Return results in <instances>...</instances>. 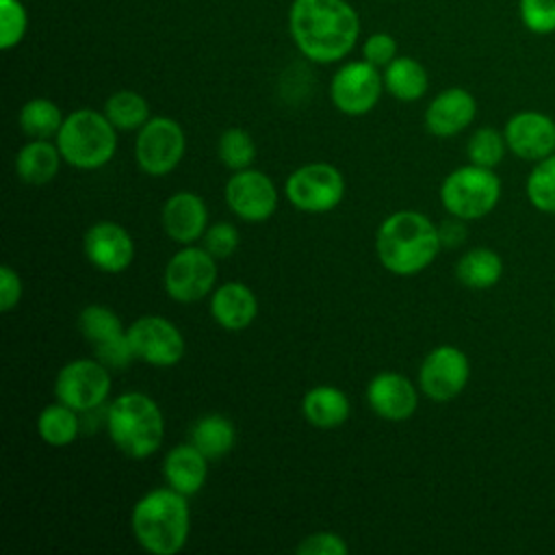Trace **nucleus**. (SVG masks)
<instances>
[{"label": "nucleus", "mask_w": 555, "mask_h": 555, "mask_svg": "<svg viewBox=\"0 0 555 555\" xmlns=\"http://www.w3.org/2000/svg\"><path fill=\"white\" fill-rule=\"evenodd\" d=\"M288 30L306 59L334 63L353 50L360 20L347 0H293Z\"/></svg>", "instance_id": "1"}, {"label": "nucleus", "mask_w": 555, "mask_h": 555, "mask_svg": "<svg viewBox=\"0 0 555 555\" xmlns=\"http://www.w3.org/2000/svg\"><path fill=\"white\" fill-rule=\"evenodd\" d=\"M442 243L438 225L418 210H397L388 215L375 232V254L382 267L408 278L427 269Z\"/></svg>", "instance_id": "2"}, {"label": "nucleus", "mask_w": 555, "mask_h": 555, "mask_svg": "<svg viewBox=\"0 0 555 555\" xmlns=\"http://www.w3.org/2000/svg\"><path fill=\"white\" fill-rule=\"evenodd\" d=\"M130 527L137 544L152 555H176L191 531L186 496L173 488H154L132 507Z\"/></svg>", "instance_id": "3"}, {"label": "nucleus", "mask_w": 555, "mask_h": 555, "mask_svg": "<svg viewBox=\"0 0 555 555\" xmlns=\"http://www.w3.org/2000/svg\"><path fill=\"white\" fill-rule=\"evenodd\" d=\"M104 423L113 444L132 460H145L160 449L165 418L145 392L130 390L115 397L104 412Z\"/></svg>", "instance_id": "4"}, {"label": "nucleus", "mask_w": 555, "mask_h": 555, "mask_svg": "<svg viewBox=\"0 0 555 555\" xmlns=\"http://www.w3.org/2000/svg\"><path fill=\"white\" fill-rule=\"evenodd\" d=\"M56 147L67 165L85 171L100 169L115 156L117 128L104 113L78 108L63 119Z\"/></svg>", "instance_id": "5"}, {"label": "nucleus", "mask_w": 555, "mask_h": 555, "mask_svg": "<svg viewBox=\"0 0 555 555\" xmlns=\"http://www.w3.org/2000/svg\"><path fill=\"white\" fill-rule=\"evenodd\" d=\"M501 197L499 176L479 165L453 169L440 184V202L451 217L473 221L494 210Z\"/></svg>", "instance_id": "6"}, {"label": "nucleus", "mask_w": 555, "mask_h": 555, "mask_svg": "<svg viewBox=\"0 0 555 555\" xmlns=\"http://www.w3.org/2000/svg\"><path fill=\"white\" fill-rule=\"evenodd\" d=\"M217 258L202 245H182L165 264V293L180 304H195L215 291Z\"/></svg>", "instance_id": "7"}, {"label": "nucleus", "mask_w": 555, "mask_h": 555, "mask_svg": "<svg viewBox=\"0 0 555 555\" xmlns=\"http://www.w3.org/2000/svg\"><path fill=\"white\" fill-rule=\"evenodd\" d=\"M284 193L301 212H330L345 197V176L330 163H308L286 178Z\"/></svg>", "instance_id": "8"}, {"label": "nucleus", "mask_w": 555, "mask_h": 555, "mask_svg": "<svg viewBox=\"0 0 555 555\" xmlns=\"http://www.w3.org/2000/svg\"><path fill=\"white\" fill-rule=\"evenodd\" d=\"M186 150L182 126L165 115L150 117L137 132L134 160L147 176H167L178 167Z\"/></svg>", "instance_id": "9"}, {"label": "nucleus", "mask_w": 555, "mask_h": 555, "mask_svg": "<svg viewBox=\"0 0 555 555\" xmlns=\"http://www.w3.org/2000/svg\"><path fill=\"white\" fill-rule=\"evenodd\" d=\"M56 401L76 412H93L102 408L111 395L108 366L98 358H76L61 366L54 379Z\"/></svg>", "instance_id": "10"}, {"label": "nucleus", "mask_w": 555, "mask_h": 555, "mask_svg": "<svg viewBox=\"0 0 555 555\" xmlns=\"http://www.w3.org/2000/svg\"><path fill=\"white\" fill-rule=\"evenodd\" d=\"M134 358L158 369L176 366L184 358V336L176 323L158 314H143L126 327Z\"/></svg>", "instance_id": "11"}, {"label": "nucleus", "mask_w": 555, "mask_h": 555, "mask_svg": "<svg viewBox=\"0 0 555 555\" xmlns=\"http://www.w3.org/2000/svg\"><path fill=\"white\" fill-rule=\"evenodd\" d=\"M468 377V356L453 345L434 347L418 366V388L427 399L436 403L455 399L466 388Z\"/></svg>", "instance_id": "12"}, {"label": "nucleus", "mask_w": 555, "mask_h": 555, "mask_svg": "<svg viewBox=\"0 0 555 555\" xmlns=\"http://www.w3.org/2000/svg\"><path fill=\"white\" fill-rule=\"evenodd\" d=\"M382 87L384 76L379 74V67L369 61H351L332 76L330 98L340 113L358 117L375 108Z\"/></svg>", "instance_id": "13"}, {"label": "nucleus", "mask_w": 555, "mask_h": 555, "mask_svg": "<svg viewBox=\"0 0 555 555\" xmlns=\"http://www.w3.org/2000/svg\"><path fill=\"white\" fill-rule=\"evenodd\" d=\"M228 208L247 223H260L278 210V189L273 180L258 169L234 171L223 191Z\"/></svg>", "instance_id": "14"}, {"label": "nucleus", "mask_w": 555, "mask_h": 555, "mask_svg": "<svg viewBox=\"0 0 555 555\" xmlns=\"http://www.w3.org/2000/svg\"><path fill=\"white\" fill-rule=\"evenodd\" d=\"M85 258L104 273H121L134 260V241L117 221L93 223L82 238Z\"/></svg>", "instance_id": "15"}, {"label": "nucleus", "mask_w": 555, "mask_h": 555, "mask_svg": "<svg viewBox=\"0 0 555 555\" xmlns=\"http://www.w3.org/2000/svg\"><path fill=\"white\" fill-rule=\"evenodd\" d=\"M369 408L384 421L401 423L414 416L418 408L416 386L401 373L382 371L371 377L364 390Z\"/></svg>", "instance_id": "16"}, {"label": "nucleus", "mask_w": 555, "mask_h": 555, "mask_svg": "<svg viewBox=\"0 0 555 555\" xmlns=\"http://www.w3.org/2000/svg\"><path fill=\"white\" fill-rule=\"evenodd\" d=\"M505 143L522 160H542L555 152V121L540 111H520L505 124Z\"/></svg>", "instance_id": "17"}, {"label": "nucleus", "mask_w": 555, "mask_h": 555, "mask_svg": "<svg viewBox=\"0 0 555 555\" xmlns=\"http://www.w3.org/2000/svg\"><path fill=\"white\" fill-rule=\"evenodd\" d=\"M160 221L165 234L171 241L180 245H193L204 236L208 228V208L197 193L178 191L165 199Z\"/></svg>", "instance_id": "18"}, {"label": "nucleus", "mask_w": 555, "mask_h": 555, "mask_svg": "<svg viewBox=\"0 0 555 555\" xmlns=\"http://www.w3.org/2000/svg\"><path fill=\"white\" fill-rule=\"evenodd\" d=\"M475 115H477V102L473 93L462 87H449L427 104L425 128L429 134L447 139L468 128Z\"/></svg>", "instance_id": "19"}, {"label": "nucleus", "mask_w": 555, "mask_h": 555, "mask_svg": "<svg viewBox=\"0 0 555 555\" xmlns=\"http://www.w3.org/2000/svg\"><path fill=\"white\" fill-rule=\"evenodd\" d=\"M210 314L228 332L249 327L258 314V297L243 282H225L210 293Z\"/></svg>", "instance_id": "20"}, {"label": "nucleus", "mask_w": 555, "mask_h": 555, "mask_svg": "<svg viewBox=\"0 0 555 555\" xmlns=\"http://www.w3.org/2000/svg\"><path fill=\"white\" fill-rule=\"evenodd\" d=\"M208 457L191 442L178 444L167 451L163 460V477L169 488L184 496L197 494L208 477Z\"/></svg>", "instance_id": "21"}, {"label": "nucleus", "mask_w": 555, "mask_h": 555, "mask_svg": "<svg viewBox=\"0 0 555 555\" xmlns=\"http://www.w3.org/2000/svg\"><path fill=\"white\" fill-rule=\"evenodd\" d=\"M351 403L336 386H312L301 399L304 418L319 429H334L349 418Z\"/></svg>", "instance_id": "22"}, {"label": "nucleus", "mask_w": 555, "mask_h": 555, "mask_svg": "<svg viewBox=\"0 0 555 555\" xmlns=\"http://www.w3.org/2000/svg\"><path fill=\"white\" fill-rule=\"evenodd\" d=\"M61 160L63 156L56 143L48 139H30L15 156V173L26 184H46L59 173Z\"/></svg>", "instance_id": "23"}, {"label": "nucleus", "mask_w": 555, "mask_h": 555, "mask_svg": "<svg viewBox=\"0 0 555 555\" xmlns=\"http://www.w3.org/2000/svg\"><path fill=\"white\" fill-rule=\"evenodd\" d=\"M189 442L195 444L208 460H221L232 451L236 442V429L228 416L210 412L191 425Z\"/></svg>", "instance_id": "24"}, {"label": "nucleus", "mask_w": 555, "mask_h": 555, "mask_svg": "<svg viewBox=\"0 0 555 555\" xmlns=\"http://www.w3.org/2000/svg\"><path fill=\"white\" fill-rule=\"evenodd\" d=\"M427 87H429L427 72L412 56H397L384 67V89L401 102L421 100Z\"/></svg>", "instance_id": "25"}, {"label": "nucleus", "mask_w": 555, "mask_h": 555, "mask_svg": "<svg viewBox=\"0 0 555 555\" xmlns=\"http://www.w3.org/2000/svg\"><path fill=\"white\" fill-rule=\"evenodd\" d=\"M455 275L468 288H490L503 275V260L494 249L473 247L457 260Z\"/></svg>", "instance_id": "26"}, {"label": "nucleus", "mask_w": 555, "mask_h": 555, "mask_svg": "<svg viewBox=\"0 0 555 555\" xmlns=\"http://www.w3.org/2000/svg\"><path fill=\"white\" fill-rule=\"evenodd\" d=\"M37 434L50 447H67L80 434L78 412L61 401L46 405L37 416Z\"/></svg>", "instance_id": "27"}, {"label": "nucleus", "mask_w": 555, "mask_h": 555, "mask_svg": "<svg viewBox=\"0 0 555 555\" xmlns=\"http://www.w3.org/2000/svg\"><path fill=\"white\" fill-rule=\"evenodd\" d=\"M63 113L61 108L48 100V98H33L28 100L17 115L20 128L30 139H50L56 137V132L63 126Z\"/></svg>", "instance_id": "28"}, {"label": "nucleus", "mask_w": 555, "mask_h": 555, "mask_svg": "<svg viewBox=\"0 0 555 555\" xmlns=\"http://www.w3.org/2000/svg\"><path fill=\"white\" fill-rule=\"evenodd\" d=\"M104 115L117 130H139L150 119V104L141 93L121 89L108 95Z\"/></svg>", "instance_id": "29"}, {"label": "nucleus", "mask_w": 555, "mask_h": 555, "mask_svg": "<svg viewBox=\"0 0 555 555\" xmlns=\"http://www.w3.org/2000/svg\"><path fill=\"white\" fill-rule=\"evenodd\" d=\"M78 327L93 347L106 345L126 334V327L117 317V312L102 304H91L82 308L78 317Z\"/></svg>", "instance_id": "30"}, {"label": "nucleus", "mask_w": 555, "mask_h": 555, "mask_svg": "<svg viewBox=\"0 0 555 555\" xmlns=\"http://www.w3.org/2000/svg\"><path fill=\"white\" fill-rule=\"evenodd\" d=\"M527 197L540 212L555 215V154L535 163L527 178Z\"/></svg>", "instance_id": "31"}, {"label": "nucleus", "mask_w": 555, "mask_h": 555, "mask_svg": "<svg viewBox=\"0 0 555 555\" xmlns=\"http://www.w3.org/2000/svg\"><path fill=\"white\" fill-rule=\"evenodd\" d=\"M217 154H219V160L228 169H232V171L247 169L256 158V143L247 130L228 128L219 137Z\"/></svg>", "instance_id": "32"}, {"label": "nucleus", "mask_w": 555, "mask_h": 555, "mask_svg": "<svg viewBox=\"0 0 555 555\" xmlns=\"http://www.w3.org/2000/svg\"><path fill=\"white\" fill-rule=\"evenodd\" d=\"M505 134L494 130V128H479L470 134L468 143H466V154H468V160L473 165H479V167H496L503 156H505Z\"/></svg>", "instance_id": "33"}, {"label": "nucleus", "mask_w": 555, "mask_h": 555, "mask_svg": "<svg viewBox=\"0 0 555 555\" xmlns=\"http://www.w3.org/2000/svg\"><path fill=\"white\" fill-rule=\"evenodd\" d=\"M28 28V15L20 0H0V48H15Z\"/></svg>", "instance_id": "34"}, {"label": "nucleus", "mask_w": 555, "mask_h": 555, "mask_svg": "<svg viewBox=\"0 0 555 555\" xmlns=\"http://www.w3.org/2000/svg\"><path fill=\"white\" fill-rule=\"evenodd\" d=\"M518 15L533 35L555 33V0H518Z\"/></svg>", "instance_id": "35"}, {"label": "nucleus", "mask_w": 555, "mask_h": 555, "mask_svg": "<svg viewBox=\"0 0 555 555\" xmlns=\"http://www.w3.org/2000/svg\"><path fill=\"white\" fill-rule=\"evenodd\" d=\"M204 247L215 256V258H230L241 243V232L234 223L230 221H217L206 228L204 236Z\"/></svg>", "instance_id": "36"}, {"label": "nucleus", "mask_w": 555, "mask_h": 555, "mask_svg": "<svg viewBox=\"0 0 555 555\" xmlns=\"http://www.w3.org/2000/svg\"><path fill=\"white\" fill-rule=\"evenodd\" d=\"M295 553L299 555H347V542L334 531H314L306 535L297 546Z\"/></svg>", "instance_id": "37"}, {"label": "nucleus", "mask_w": 555, "mask_h": 555, "mask_svg": "<svg viewBox=\"0 0 555 555\" xmlns=\"http://www.w3.org/2000/svg\"><path fill=\"white\" fill-rule=\"evenodd\" d=\"M364 61H369L375 67H386L390 61L397 59V41L388 33H373L366 37L362 46Z\"/></svg>", "instance_id": "38"}, {"label": "nucleus", "mask_w": 555, "mask_h": 555, "mask_svg": "<svg viewBox=\"0 0 555 555\" xmlns=\"http://www.w3.org/2000/svg\"><path fill=\"white\" fill-rule=\"evenodd\" d=\"M95 351V358L106 364L108 369H126L134 358V351H132V345L128 340V334L119 336L117 340H111L106 345H100V347H93Z\"/></svg>", "instance_id": "39"}, {"label": "nucleus", "mask_w": 555, "mask_h": 555, "mask_svg": "<svg viewBox=\"0 0 555 555\" xmlns=\"http://www.w3.org/2000/svg\"><path fill=\"white\" fill-rule=\"evenodd\" d=\"M22 278L11 264L0 267V312H11L22 299Z\"/></svg>", "instance_id": "40"}, {"label": "nucleus", "mask_w": 555, "mask_h": 555, "mask_svg": "<svg viewBox=\"0 0 555 555\" xmlns=\"http://www.w3.org/2000/svg\"><path fill=\"white\" fill-rule=\"evenodd\" d=\"M466 225H464V219H447L438 225V236H440V243L442 247H457L466 241Z\"/></svg>", "instance_id": "41"}]
</instances>
